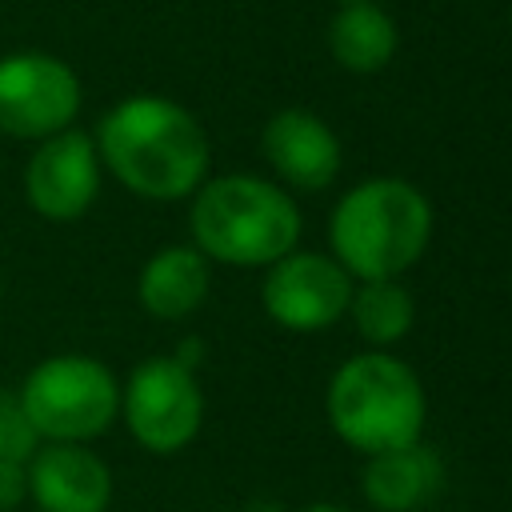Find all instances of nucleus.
<instances>
[{"mask_svg": "<svg viewBox=\"0 0 512 512\" xmlns=\"http://www.w3.org/2000/svg\"><path fill=\"white\" fill-rule=\"evenodd\" d=\"M304 512H344V508H336V504H312V508H304Z\"/></svg>", "mask_w": 512, "mask_h": 512, "instance_id": "17", "label": "nucleus"}, {"mask_svg": "<svg viewBox=\"0 0 512 512\" xmlns=\"http://www.w3.org/2000/svg\"><path fill=\"white\" fill-rule=\"evenodd\" d=\"M432 236L428 196L396 176L356 184L332 208V260L356 280H396L408 272Z\"/></svg>", "mask_w": 512, "mask_h": 512, "instance_id": "2", "label": "nucleus"}, {"mask_svg": "<svg viewBox=\"0 0 512 512\" xmlns=\"http://www.w3.org/2000/svg\"><path fill=\"white\" fill-rule=\"evenodd\" d=\"M436 484H440V460L420 444L368 456L364 468V496L380 512H412L436 492Z\"/></svg>", "mask_w": 512, "mask_h": 512, "instance_id": "13", "label": "nucleus"}, {"mask_svg": "<svg viewBox=\"0 0 512 512\" xmlns=\"http://www.w3.org/2000/svg\"><path fill=\"white\" fill-rule=\"evenodd\" d=\"M28 204L48 220H76L100 192V152L80 128H64L32 152L24 168Z\"/></svg>", "mask_w": 512, "mask_h": 512, "instance_id": "9", "label": "nucleus"}, {"mask_svg": "<svg viewBox=\"0 0 512 512\" xmlns=\"http://www.w3.org/2000/svg\"><path fill=\"white\" fill-rule=\"evenodd\" d=\"M348 312H352L356 332L376 348L404 340L416 320L412 292L400 280H360V288H352Z\"/></svg>", "mask_w": 512, "mask_h": 512, "instance_id": "15", "label": "nucleus"}, {"mask_svg": "<svg viewBox=\"0 0 512 512\" xmlns=\"http://www.w3.org/2000/svg\"><path fill=\"white\" fill-rule=\"evenodd\" d=\"M324 408L332 432L364 456L420 444L428 416L420 376L388 352H364L344 360L328 380Z\"/></svg>", "mask_w": 512, "mask_h": 512, "instance_id": "4", "label": "nucleus"}, {"mask_svg": "<svg viewBox=\"0 0 512 512\" xmlns=\"http://www.w3.org/2000/svg\"><path fill=\"white\" fill-rule=\"evenodd\" d=\"M328 48L348 72H376L396 52V24L372 4H344L328 24Z\"/></svg>", "mask_w": 512, "mask_h": 512, "instance_id": "14", "label": "nucleus"}, {"mask_svg": "<svg viewBox=\"0 0 512 512\" xmlns=\"http://www.w3.org/2000/svg\"><path fill=\"white\" fill-rule=\"evenodd\" d=\"M352 300V276L320 252H288L268 264L260 284L264 312L288 332H324L332 328Z\"/></svg>", "mask_w": 512, "mask_h": 512, "instance_id": "8", "label": "nucleus"}, {"mask_svg": "<svg viewBox=\"0 0 512 512\" xmlns=\"http://www.w3.org/2000/svg\"><path fill=\"white\" fill-rule=\"evenodd\" d=\"M264 160L296 192H320L340 172L336 132L308 108H284L264 124Z\"/></svg>", "mask_w": 512, "mask_h": 512, "instance_id": "11", "label": "nucleus"}, {"mask_svg": "<svg viewBox=\"0 0 512 512\" xmlns=\"http://www.w3.org/2000/svg\"><path fill=\"white\" fill-rule=\"evenodd\" d=\"M340 4H360V0H340Z\"/></svg>", "mask_w": 512, "mask_h": 512, "instance_id": "18", "label": "nucleus"}, {"mask_svg": "<svg viewBox=\"0 0 512 512\" xmlns=\"http://www.w3.org/2000/svg\"><path fill=\"white\" fill-rule=\"evenodd\" d=\"M24 488L40 512H108L112 472L80 444H44L28 456Z\"/></svg>", "mask_w": 512, "mask_h": 512, "instance_id": "10", "label": "nucleus"}, {"mask_svg": "<svg viewBox=\"0 0 512 512\" xmlns=\"http://www.w3.org/2000/svg\"><path fill=\"white\" fill-rule=\"evenodd\" d=\"M80 112V76L48 52H12L0 60V132L48 140Z\"/></svg>", "mask_w": 512, "mask_h": 512, "instance_id": "7", "label": "nucleus"}, {"mask_svg": "<svg viewBox=\"0 0 512 512\" xmlns=\"http://www.w3.org/2000/svg\"><path fill=\"white\" fill-rule=\"evenodd\" d=\"M188 224L196 248L232 268H268L300 240V208L292 196L244 172L200 184Z\"/></svg>", "mask_w": 512, "mask_h": 512, "instance_id": "3", "label": "nucleus"}, {"mask_svg": "<svg viewBox=\"0 0 512 512\" xmlns=\"http://www.w3.org/2000/svg\"><path fill=\"white\" fill-rule=\"evenodd\" d=\"M36 440H40V436H36L32 424L24 420L20 404L0 392V468H4V464H24V460L36 452Z\"/></svg>", "mask_w": 512, "mask_h": 512, "instance_id": "16", "label": "nucleus"}, {"mask_svg": "<svg viewBox=\"0 0 512 512\" xmlns=\"http://www.w3.org/2000/svg\"><path fill=\"white\" fill-rule=\"evenodd\" d=\"M208 256L196 244H168L140 268V304L156 320H184L208 296Z\"/></svg>", "mask_w": 512, "mask_h": 512, "instance_id": "12", "label": "nucleus"}, {"mask_svg": "<svg viewBox=\"0 0 512 512\" xmlns=\"http://www.w3.org/2000/svg\"><path fill=\"white\" fill-rule=\"evenodd\" d=\"M96 152L112 176L144 200H180L204 184L208 136L168 96H128L104 112Z\"/></svg>", "mask_w": 512, "mask_h": 512, "instance_id": "1", "label": "nucleus"}, {"mask_svg": "<svg viewBox=\"0 0 512 512\" xmlns=\"http://www.w3.org/2000/svg\"><path fill=\"white\" fill-rule=\"evenodd\" d=\"M120 408L136 444L156 456H172L196 440L204 420V396L192 368L176 356H152L132 368Z\"/></svg>", "mask_w": 512, "mask_h": 512, "instance_id": "6", "label": "nucleus"}, {"mask_svg": "<svg viewBox=\"0 0 512 512\" xmlns=\"http://www.w3.org/2000/svg\"><path fill=\"white\" fill-rule=\"evenodd\" d=\"M16 404L36 436L56 444H84L116 420L120 384L100 360L64 352L40 360L28 372Z\"/></svg>", "mask_w": 512, "mask_h": 512, "instance_id": "5", "label": "nucleus"}]
</instances>
